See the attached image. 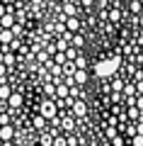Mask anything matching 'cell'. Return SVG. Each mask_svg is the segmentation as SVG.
Wrapping results in <instances>:
<instances>
[{
	"mask_svg": "<svg viewBox=\"0 0 143 146\" xmlns=\"http://www.w3.org/2000/svg\"><path fill=\"white\" fill-rule=\"evenodd\" d=\"M0 63H3V51H0Z\"/></svg>",
	"mask_w": 143,
	"mask_h": 146,
	"instance_id": "obj_35",
	"label": "cell"
},
{
	"mask_svg": "<svg viewBox=\"0 0 143 146\" xmlns=\"http://www.w3.org/2000/svg\"><path fill=\"white\" fill-rule=\"evenodd\" d=\"M53 146H68V144H66V136H58V134H53Z\"/></svg>",
	"mask_w": 143,
	"mask_h": 146,
	"instance_id": "obj_22",
	"label": "cell"
},
{
	"mask_svg": "<svg viewBox=\"0 0 143 146\" xmlns=\"http://www.w3.org/2000/svg\"><path fill=\"white\" fill-rule=\"evenodd\" d=\"M71 110H73V117H75V119H82V117L87 115V105H85V100H75Z\"/></svg>",
	"mask_w": 143,
	"mask_h": 146,
	"instance_id": "obj_3",
	"label": "cell"
},
{
	"mask_svg": "<svg viewBox=\"0 0 143 146\" xmlns=\"http://www.w3.org/2000/svg\"><path fill=\"white\" fill-rule=\"evenodd\" d=\"M0 51H3V42H0Z\"/></svg>",
	"mask_w": 143,
	"mask_h": 146,
	"instance_id": "obj_36",
	"label": "cell"
},
{
	"mask_svg": "<svg viewBox=\"0 0 143 146\" xmlns=\"http://www.w3.org/2000/svg\"><path fill=\"white\" fill-rule=\"evenodd\" d=\"M12 136H15V127H12V124H3V127H0V139H3V141H10Z\"/></svg>",
	"mask_w": 143,
	"mask_h": 146,
	"instance_id": "obj_8",
	"label": "cell"
},
{
	"mask_svg": "<svg viewBox=\"0 0 143 146\" xmlns=\"http://www.w3.org/2000/svg\"><path fill=\"white\" fill-rule=\"evenodd\" d=\"M10 95H12V90L7 88L5 83H0V100H7V98H10Z\"/></svg>",
	"mask_w": 143,
	"mask_h": 146,
	"instance_id": "obj_18",
	"label": "cell"
},
{
	"mask_svg": "<svg viewBox=\"0 0 143 146\" xmlns=\"http://www.w3.org/2000/svg\"><path fill=\"white\" fill-rule=\"evenodd\" d=\"M15 22H17V20H15V15H12V12H5V15L0 17V29H10Z\"/></svg>",
	"mask_w": 143,
	"mask_h": 146,
	"instance_id": "obj_7",
	"label": "cell"
},
{
	"mask_svg": "<svg viewBox=\"0 0 143 146\" xmlns=\"http://www.w3.org/2000/svg\"><path fill=\"white\" fill-rule=\"evenodd\" d=\"M63 83H66L68 88H73V85H78V83H75V78H73V76H63Z\"/></svg>",
	"mask_w": 143,
	"mask_h": 146,
	"instance_id": "obj_25",
	"label": "cell"
},
{
	"mask_svg": "<svg viewBox=\"0 0 143 146\" xmlns=\"http://www.w3.org/2000/svg\"><path fill=\"white\" fill-rule=\"evenodd\" d=\"M22 102H24V100H22V95H20V93H12L10 98H7V107H10V110H20V107H22Z\"/></svg>",
	"mask_w": 143,
	"mask_h": 146,
	"instance_id": "obj_6",
	"label": "cell"
},
{
	"mask_svg": "<svg viewBox=\"0 0 143 146\" xmlns=\"http://www.w3.org/2000/svg\"><path fill=\"white\" fill-rule=\"evenodd\" d=\"M73 15H75V5L66 0V3H63V17H73Z\"/></svg>",
	"mask_w": 143,
	"mask_h": 146,
	"instance_id": "obj_14",
	"label": "cell"
},
{
	"mask_svg": "<svg viewBox=\"0 0 143 146\" xmlns=\"http://www.w3.org/2000/svg\"><path fill=\"white\" fill-rule=\"evenodd\" d=\"M112 146H124V139H121V136H114V139H112Z\"/></svg>",
	"mask_w": 143,
	"mask_h": 146,
	"instance_id": "obj_28",
	"label": "cell"
},
{
	"mask_svg": "<svg viewBox=\"0 0 143 146\" xmlns=\"http://www.w3.org/2000/svg\"><path fill=\"white\" fill-rule=\"evenodd\" d=\"M126 105H129V107H136V95H131V98H126Z\"/></svg>",
	"mask_w": 143,
	"mask_h": 146,
	"instance_id": "obj_29",
	"label": "cell"
},
{
	"mask_svg": "<svg viewBox=\"0 0 143 146\" xmlns=\"http://www.w3.org/2000/svg\"><path fill=\"white\" fill-rule=\"evenodd\" d=\"M141 56H143V42H141Z\"/></svg>",
	"mask_w": 143,
	"mask_h": 146,
	"instance_id": "obj_34",
	"label": "cell"
},
{
	"mask_svg": "<svg viewBox=\"0 0 143 146\" xmlns=\"http://www.w3.org/2000/svg\"><path fill=\"white\" fill-rule=\"evenodd\" d=\"M53 63H61V66H63V63H66V54L56 51V54H53Z\"/></svg>",
	"mask_w": 143,
	"mask_h": 146,
	"instance_id": "obj_21",
	"label": "cell"
},
{
	"mask_svg": "<svg viewBox=\"0 0 143 146\" xmlns=\"http://www.w3.org/2000/svg\"><path fill=\"white\" fill-rule=\"evenodd\" d=\"M0 3H3V0H0Z\"/></svg>",
	"mask_w": 143,
	"mask_h": 146,
	"instance_id": "obj_37",
	"label": "cell"
},
{
	"mask_svg": "<svg viewBox=\"0 0 143 146\" xmlns=\"http://www.w3.org/2000/svg\"><path fill=\"white\" fill-rule=\"evenodd\" d=\"M124 95H126V98L136 95V88H133V85H124Z\"/></svg>",
	"mask_w": 143,
	"mask_h": 146,
	"instance_id": "obj_24",
	"label": "cell"
},
{
	"mask_svg": "<svg viewBox=\"0 0 143 146\" xmlns=\"http://www.w3.org/2000/svg\"><path fill=\"white\" fill-rule=\"evenodd\" d=\"M41 115H44L46 119H51V117L58 115V107H56V100L53 98H46L44 102H41Z\"/></svg>",
	"mask_w": 143,
	"mask_h": 146,
	"instance_id": "obj_2",
	"label": "cell"
},
{
	"mask_svg": "<svg viewBox=\"0 0 143 146\" xmlns=\"http://www.w3.org/2000/svg\"><path fill=\"white\" fill-rule=\"evenodd\" d=\"M131 12H141V3L138 0H131Z\"/></svg>",
	"mask_w": 143,
	"mask_h": 146,
	"instance_id": "obj_26",
	"label": "cell"
},
{
	"mask_svg": "<svg viewBox=\"0 0 143 146\" xmlns=\"http://www.w3.org/2000/svg\"><path fill=\"white\" fill-rule=\"evenodd\" d=\"M71 44H75V46H80V44H82V39H80V36H75V34H73V42Z\"/></svg>",
	"mask_w": 143,
	"mask_h": 146,
	"instance_id": "obj_31",
	"label": "cell"
},
{
	"mask_svg": "<svg viewBox=\"0 0 143 146\" xmlns=\"http://www.w3.org/2000/svg\"><path fill=\"white\" fill-rule=\"evenodd\" d=\"M61 68H63V76H73V73H75V63L73 61H66Z\"/></svg>",
	"mask_w": 143,
	"mask_h": 146,
	"instance_id": "obj_15",
	"label": "cell"
},
{
	"mask_svg": "<svg viewBox=\"0 0 143 146\" xmlns=\"http://www.w3.org/2000/svg\"><path fill=\"white\" fill-rule=\"evenodd\" d=\"M63 25H66V29H68V32H73V34L80 29V20H78L75 15H73V17H66V20H63Z\"/></svg>",
	"mask_w": 143,
	"mask_h": 146,
	"instance_id": "obj_5",
	"label": "cell"
},
{
	"mask_svg": "<svg viewBox=\"0 0 143 146\" xmlns=\"http://www.w3.org/2000/svg\"><path fill=\"white\" fill-rule=\"evenodd\" d=\"M44 93L49 95V98H56V83H53V80H46V85H44Z\"/></svg>",
	"mask_w": 143,
	"mask_h": 146,
	"instance_id": "obj_13",
	"label": "cell"
},
{
	"mask_svg": "<svg viewBox=\"0 0 143 146\" xmlns=\"http://www.w3.org/2000/svg\"><path fill=\"white\" fill-rule=\"evenodd\" d=\"M58 117H61L63 131H73V127H75V117H73V115H58Z\"/></svg>",
	"mask_w": 143,
	"mask_h": 146,
	"instance_id": "obj_4",
	"label": "cell"
},
{
	"mask_svg": "<svg viewBox=\"0 0 143 146\" xmlns=\"http://www.w3.org/2000/svg\"><path fill=\"white\" fill-rule=\"evenodd\" d=\"M39 146H53V134L51 131H41V136H39Z\"/></svg>",
	"mask_w": 143,
	"mask_h": 146,
	"instance_id": "obj_9",
	"label": "cell"
},
{
	"mask_svg": "<svg viewBox=\"0 0 143 146\" xmlns=\"http://www.w3.org/2000/svg\"><path fill=\"white\" fill-rule=\"evenodd\" d=\"M136 107L143 112V95H138V98H136Z\"/></svg>",
	"mask_w": 143,
	"mask_h": 146,
	"instance_id": "obj_30",
	"label": "cell"
},
{
	"mask_svg": "<svg viewBox=\"0 0 143 146\" xmlns=\"http://www.w3.org/2000/svg\"><path fill=\"white\" fill-rule=\"evenodd\" d=\"M63 54H66V61H75V56H78V49L68 46V49H66V51H63Z\"/></svg>",
	"mask_w": 143,
	"mask_h": 146,
	"instance_id": "obj_19",
	"label": "cell"
},
{
	"mask_svg": "<svg viewBox=\"0 0 143 146\" xmlns=\"http://www.w3.org/2000/svg\"><path fill=\"white\" fill-rule=\"evenodd\" d=\"M131 144L133 146H143V134H133L131 136Z\"/></svg>",
	"mask_w": 143,
	"mask_h": 146,
	"instance_id": "obj_23",
	"label": "cell"
},
{
	"mask_svg": "<svg viewBox=\"0 0 143 146\" xmlns=\"http://www.w3.org/2000/svg\"><path fill=\"white\" fill-rule=\"evenodd\" d=\"M107 17H109V20H114V22H117V20H119V17H121V12H119V10H112V12H109V15H107Z\"/></svg>",
	"mask_w": 143,
	"mask_h": 146,
	"instance_id": "obj_27",
	"label": "cell"
},
{
	"mask_svg": "<svg viewBox=\"0 0 143 146\" xmlns=\"http://www.w3.org/2000/svg\"><path fill=\"white\" fill-rule=\"evenodd\" d=\"M82 5H85V7H90V5H92V0H82Z\"/></svg>",
	"mask_w": 143,
	"mask_h": 146,
	"instance_id": "obj_33",
	"label": "cell"
},
{
	"mask_svg": "<svg viewBox=\"0 0 143 146\" xmlns=\"http://www.w3.org/2000/svg\"><path fill=\"white\" fill-rule=\"evenodd\" d=\"M104 134H107V139H114V136L119 134V129H117V127H112V124H107V129H104Z\"/></svg>",
	"mask_w": 143,
	"mask_h": 146,
	"instance_id": "obj_20",
	"label": "cell"
},
{
	"mask_svg": "<svg viewBox=\"0 0 143 146\" xmlns=\"http://www.w3.org/2000/svg\"><path fill=\"white\" fill-rule=\"evenodd\" d=\"M46 122H49V119H46L44 115H36L34 119H32V124H34V129H39V131H44V129H46Z\"/></svg>",
	"mask_w": 143,
	"mask_h": 146,
	"instance_id": "obj_11",
	"label": "cell"
},
{
	"mask_svg": "<svg viewBox=\"0 0 143 146\" xmlns=\"http://www.w3.org/2000/svg\"><path fill=\"white\" fill-rule=\"evenodd\" d=\"M124 90V80L121 78H114L112 80V93H121Z\"/></svg>",
	"mask_w": 143,
	"mask_h": 146,
	"instance_id": "obj_17",
	"label": "cell"
},
{
	"mask_svg": "<svg viewBox=\"0 0 143 146\" xmlns=\"http://www.w3.org/2000/svg\"><path fill=\"white\" fill-rule=\"evenodd\" d=\"M73 78H75V83H78V85H85V80H87V71H85V68H75Z\"/></svg>",
	"mask_w": 143,
	"mask_h": 146,
	"instance_id": "obj_10",
	"label": "cell"
},
{
	"mask_svg": "<svg viewBox=\"0 0 143 146\" xmlns=\"http://www.w3.org/2000/svg\"><path fill=\"white\" fill-rule=\"evenodd\" d=\"M136 134H143V122H141V124L136 127Z\"/></svg>",
	"mask_w": 143,
	"mask_h": 146,
	"instance_id": "obj_32",
	"label": "cell"
},
{
	"mask_svg": "<svg viewBox=\"0 0 143 146\" xmlns=\"http://www.w3.org/2000/svg\"><path fill=\"white\" fill-rule=\"evenodd\" d=\"M12 39H15V34H12V29H0V42L5 44V46H7V44L12 42Z\"/></svg>",
	"mask_w": 143,
	"mask_h": 146,
	"instance_id": "obj_12",
	"label": "cell"
},
{
	"mask_svg": "<svg viewBox=\"0 0 143 146\" xmlns=\"http://www.w3.org/2000/svg\"><path fill=\"white\" fill-rule=\"evenodd\" d=\"M119 68V58H104V61H100L97 66H95V71H97L100 78H114V73H117Z\"/></svg>",
	"mask_w": 143,
	"mask_h": 146,
	"instance_id": "obj_1",
	"label": "cell"
},
{
	"mask_svg": "<svg viewBox=\"0 0 143 146\" xmlns=\"http://www.w3.org/2000/svg\"><path fill=\"white\" fill-rule=\"evenodd\" d=\"M126 117H129V119H141V110H138V107H129L126 110Z\"/></svg>",
	"mask_w": 143,
	"mask_h": 146,
	"instance_id": "obj_16",
	"label": "cell"
}]
</instances>
